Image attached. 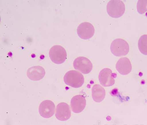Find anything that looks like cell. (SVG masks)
<instances>
[{"mask_svg":"<svg viewBox=\"0 0 147 125\" xmlns=\"http://www.w3.org/2000/svg\"><path fill=\"white\" fill-rule=\"evenodd\" d=\"M55 104L50 100H45L40 103L39 107V112L40 115L44 118H49L55 113Z\"/></svg>","mask_w":147,"mask_h":125,"instance_id":"obj_8","label":"cell"},{"mask_svg":"<svg viewBox=\"0 0 147 125\" xmlns=\"http://www.w3.org/2000/svg\"><path fill=\"white\" fill-rule=\"evenodd\" d=\"M55 116L59 120L64 121L69 120L71 116L70 107L65 103H60L57 106Z\"/></svg>","mask_w":147,"mask_h":125,"instance_id":"obj_9","label":"cell"},{"mask_svg":"<svg viewBox=\"0 0 147 125\" xmlns=\"http://www.w3.org/2000/svg\"><path fill=\"white\" fill-rule=\"evenodd\" d=\"M73 66L75 69L84 74L90 73L93 68L91 61L84 56H80L76 59L74 61Z\"/></svg>","mask_w":147,"mask_h":125,"instance_id":"obj_5","label":"cell"},{"mask_svg":"<svg viewBox=\"0 0 147 125\" xmlns=\"http://www.w3.org/2000/svg\"><path fill=\"white\" fill-rule=\"evenodd\" d=\"M49 56L51 60L55 64H57L64 63L67 57V52L65 49L59 45L54 46L51 48Z\"/></svg>","mask_w":147,"mask_h":125,"instance_id":"obj_4","label":"cell"},{"mask_svg":"<svg viewBox=\"0 0 147 125\" xmlns=\"http://www.w3.org/2000/svg\"><path fill=\"white\" fill-rule=\"evenodd\" d=\"M86 106V100L83 95L74 96L71 101L72 111L76 113H79L83 111Z\"/></svg>","mask_w":147,"mask_h":125,"instance_id":"obj_10","label":"cell"},{"mask_svg":"<svg viewBox=\"0 0 147 125\" xmlns=\"http://www.w3.org/2000/svg\"><path fill=\"white\" fill-rule=\"evenodd\" d=\"M94 26L89 22H83L78 26L77 32L78 35L81 39H90L94 35Z\"/></svg>","mask_w":147,"mask_h":125,"instance_id":"obj_7","label":"cell"},{"mask_svg":"<svg viewBox=\"0 0 147 125\" xmlns=\"http://www.w3.org/2000/svg\"><path fill=\"white\" fill-rule=\"evenodd\" d=\"M45 75V71L42 67L37 66L29 68L27 72V77L32 81L42 79Z\"/></svg>","mask_w":147,"mask_h":125,"instance_id":"obj_11","label":"cell"},{"mask_svg":"<svg viewBox=\"0 0 147 125\" xmlns=\"http://www.w3.org/2000/svg\"><path fill=\"white\" fill-rule=\"evenodd\" d=\"M116 73H113L109 68H104L100 72L99 79L101 85L104 87L113 86L115 84Z\"/></svg>","mask_w":147,"mask_h":125,"instance_id":"obj_6","label":"cell"},{"mask_svg":"<svg viewBox=\"0 0 147 125\" xmlns=\"http://www.w3.org/2000/svg\"><path fill=\"white\" fill-rule=\"evenodd\" d=\"M107 11L110 16L115 18H119L124 14L125 6L121 1L112 0L107 3Z\"/></svg>","mask_w":147,"mask_h":125,"instance_id":"obj_2","label":"cell"},{"mask_svg":"<svg viewBox=\"0 0 147 125\" xmlns=\"http://www.w3.org/2000/svg\"><path fill=\"white\" fill-rule=\"evenodd\" d=\"M139 50L141 53L147 55V35H144L140 37L138 43Z\"/></svg>","mask_w":147,"mask_h":125,"instance_id":"obj_14","label":"cell"},{"mask_svg":"<svg viewBox=\"0 0 147 125\" xmlns=\"http://www.w3.org/2000/svg\"><path fill=\"white\" fill-rule=\"evenodd\" d=\"M64 81L66 85L74 88L81 87L84 82L83 75L80 72L75 70L69 71L65 73Z\"/></svg>","mask_w":147,"mask_h":125,"instance_id":"obj_1","label":"cell"},{"mask_svg":"<svg viewBox=\"0 0 147 125\" xmlns=\"http://www.w3.org/2000/svg\"><path fill=\"white\" fill-rule=\"evenodd\" d=\"M111 53L115 56H121L127 55L129 51V46L124 39H118L113 41L110 46Z\"/></svg>","mask_w":147,"mask_h":125,"instance_id":"obj_3","label":"cell"},{"mask_svg":"<svg viewBox=\"0 0 147 125\" xmlns=\"http://www.w3.org/2000/svg\"><path fill=\"white\" fill-rule=\"evenodd\" d=\"M116 68L119 73L125 75L130 73L132 67L129 59L123 57L119 59L117 62Z\"/></svg>","mask_w":147,"mask_h":125,"instance_id":"obj_12","label":"cell"},{"mask_svg":"<svg viewBox=\"0 0 147 125\" xmlns=\"http://www.w3.org/2000/svg\"><path fill=\"white\" fill-rule=\"evenodd\" d=\"M92 94L94 101L97 103L101 102L105 97V90L100 85L96 84L92 88Z\"/></svg>","mask_w":147,"mask_h":125,"instance_id":"obj_13","label":"cell"},{"mask_svg":"<svg viewBox=\"0 0 147 125\" xmlns=\"http://www.w3.org/2000/svg\"><path fill=\"white\" fill-rule=\"evenodd\" d=\"M137 11L140 14L147 12V0H139L137 5Z\"/></svg>","mask_w":147,"mask_h":125,"instance_id":"obj_15","label":"cell"}]
</instances>
